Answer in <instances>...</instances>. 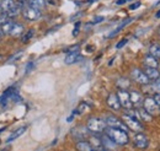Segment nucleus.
Returning <instances> with one entry per match:
<instances>
[{
  "mask_svg": "<svg viewBox=\"0 0 160 151\" xmlns=\"http://www.w3.org/2000/svg\"><path fill=\"white\" fill-rule=\"evenodd\" d=\"M105 133L106 135H108L117 145H127L128 141H129V138H128V134L127 132L122 130V129H118V128H106L105 129Z\"/></svg>",
  "mask_w": 160,
  "mask_h": 151,
  "instance_id": "1",
  "label": "nucleus"
},
{
  "mask_svg": "<svg viewBox=\"0 0 160 151\" xmlns=\"http://www.w3.org/2000/svg\"><path fill=\"white\" fill-rule=\"evenodd\" d=\"M103 20H105L103 16H96V17L94 19V21H92V23H99V22H102Z\"/></svg>",
  "mask_w": 160,
  "mask_h": 151,
  "instance_id": "34",
  "label": "nucleus"
},
{
  "mask_svg": "<svg viewBox=\"0 0 160 151\" xmlns=\"http://www.w3.org/2000/svg\"><path fill=\"white\" fill-rule=\"evenodd\" d=\"M35 68V63H32V61H30L27 65H26V71H25V74H28L32 69Z\"/></svg>",
  "mask_w": 160,
  "mask_h": 151,
  "instance_id": "32",
  "label": "nucleus"
},
{
  "mask_svg": "<svg viewBox=\"0 0 160 151\" xmlns=\"http://www.w3.org/2000/svg\"><path fill=\"white\" fill-rule=\"evenodd\" d=\"M122 120H123V123L127 125V128H129V129L133 130V132L142 133L144 130V128H143L142 123L139 122V119H137V118H134V117H131V115H128V114L123 113Z\"/></svg>",
  "mask_w": 160,
  "mask_h": 151,
  "instance_id": "3",
  "label": "nucleus"
},
{
  "mask_svg": "<svg viewBox=\"0 0 160 151\" xmlns=\"http://www.w3.org/2000/svg\"><path fill=\"white\" fill-rule=\"evenodd\" d=\"M126 2H127L126 0H117V1H116L117 5H123V4H126Z\"/></svg>",
  "mask_w": 160,
  "mask_h": 151,
  "instance_id": "38",
  "label": "nucleus"
},
{
  "mask_svg": "<svg viewBox=\"0 0 160 151\" xmlns=\"http://www.w3.org/2000/svg\"><path fill=\"white\" fill-rule=\"evenodd\" d=\"M2 12V9H1V1H0V14Z\"/></svg>",
  "mask_w": 160,
  "mask_h": 151,
  "instance_id": "41",
  "label": "nucleus"
},
{
  "mask_svg": "<svg viewBox=\"0 0 160 151\" xmlns=\"http://www.w3.org/2000/svg\"><path fill=\"white\" fill-rule=\"evenodd\" d=\"M144 74L148 76V79L150 81H157L160 77V73L157 68H150V66H145L144 69Z\"/></svg>",
  "mask_w": 160,
  "mask_h": 151,
  "instance_id": "13",
  "label": "nucleus"
},
{
  "mask_svg": "<svg viewBox=\"0 0 160 151\" xmlns=\"http://www.w3.org/2000/svg\"><path fill=\"white\" fill-rule=\"evenodd\" d=\"M2 130H4V128H2V129H0V133H1V132H2Z\"/></svg>",
  "mask_w": 160,
  "mask_h": 151,
  "instance_id": "44",
  "label": "nucleus"
},
{
  "mask_svg": "<svg viewBox=\"0 0 160 151\" xmlns=\"http://www.w3.org/2000/svg\"><path fill=\"white\" fill-rule=\"evenodd\" d=\"M26 129H27V127H26V125H25V127H20V128H18V129H16L15 132L12 133V134H11V135H10V136H9L8 139H6V143H11L12 140L18 139L19 136H21V135H22L23 133L26 132Z\"/></svg>",
  "mask_w": 160,
  "mask_h": 151,
  "instance_id": "21",
  "label": "nucleus"
},
{
  "mask_svg": "<svg viewBox=\"0 0 160 151\" xmlns=\"http://www.w3.org/2000/svg\"><path fill=\"white\" fill-rule=\"evenodd\" d=\"M117 97L120 100L121 107H123L124 110H131L133 108V105L131 102V98H129V92H127L126 90H118L117 91Z\"/></svg>",
  "mask_w": 160,
  "mask_h": 151,
  "instance_id": "5",
  "label": "nucleus"
},
{
  "mask_svg": "<svg viewBox=\"0 0 160 151\" xmlns=\"http://www.w3.org/2000/svg\"><path fill=\"white\" fill-rule=\"evenodd\" d=\"M129 98H131V102L133 106H139L140 103H143V96L138 91H131Z\"/></svg>",
  "mask_w": 160,
  "mask_h": 151,
  "instance_id": "15",
  "label": "nucleus"
},
{
  "mask_svg": "<svg viewBox=\"0 0 160 151\" xmlns=\"http://www.w3.org/2000/svg\"><path fill=\"white\" fill-rule=\"evenodd\" d=\"M107 106L112 110V111H120L121 110V103H120V100L117 97L116 94H110L108 97H107Z\"/></svg>",
  "mask_w": 160,
  "mask_h": 151,
  "instance_id": "11",
  "label": "nucleus"
},
{
  "mask_svg": "<svg viewBox=\"0 0 160 151\" xmlns=\"http://www.w3.org/2000/svg\"><path fill=\"white\" fill-rule=\"evenodd\" d=\"M9 21V17H8V15L5 14V12H1L0 14V26H2L5 22H8Z\"/></svg>",
  "mask_w": 160,
  "mask_h": 151,
  "instance_id": "29",
  "label": "nucleus"
},
{
  "mask_svg": "<svg viewBox=\"0 0 160 151\" xmlns=\"http://www.w3.org/2000/svg\"><path fill=\"white\" fill-rule=\"evenodd\" d=\"M86 128L88 130L94 134H101V133L105 132V129L107 128L106 125V122L101 118H96V117H92L88 120V124H86Z\"/></svg>",
  "mask_w": 160,
  "mask_h": 151,
  "instance_id": "2",
  "label": "nucleus"
},
{
  "mask_svg": "<svg viewBox=\"0 0 160 151\" xmlns=\"http://www.w3.org/2000/svg\"><path fill=\"white\" fill-rule=\"evenodd\" d=\"M81 59H82V57L79 54V51L78 52H72V53H68L67 54V57L64 59V63L68 64V65H70V64H74V63L79 61Z\"/></svg>",
  "mask_w": 160,
  "mask_h": 151,
  "instance_id": "14",
  "label": "nucleus"
},
{
  "mask_svg": "<svg viewBox=\"0 0 160 151\" xmlns=\"http://www.w3.org/2000/svg\"><path fill=\"white\" fill-rule=\"evenodd\" d=\"M47 1L46 0H28L27 1V5L30 7H33V9H37V10H41L46 6Z\"/></svg>",
  "mask_w": 160,
  "mask_h": 151,
  "instance_id": "20",
  "label": "nucleus"
},
{
  "mask_svg": "<svg viewBox=\"0 0 160 151\" xmlns=\"http://www.w3.org/2000/svg\"><path fill=\"white\" fill-rule=\"evenodd\" d=\"M101 140V144H102V146H103V149L106 151H113L116 150V146H117V144L108 136V135H102L100 138Z\"/></svg>",
  "mask_w": 160,
  "mask_h": 151,
  "instance_id": "10",
  "label": "nucleus"
},
{
  "mask_svg": "<svg viewBox=\"0 0 160 151\" xmlns=\"http://www.w3.org/2000/svg\"><path fill=\"white\" fill-rule=\"evenodd\" d=\"M159 73H160V71H159Z\"/></svg>",
  "mask_w": 160,
  "mask_h": 151,
  "instance_id": "47",
  "label": "nucleus"
},
{
  "mask_svg": "<svg viewBox=\"0 0 160 151\" xmlns=\"http://www.w3.org/2000/svg\"><path fill=\"white\" fill-rule=\"evenodd\" d=\"M33 35H35V30H33V28H30V30H28V31H27V32H26V33L22 36L21 42H22V43H27V42H28L31 38L33 37Z\"/></svg>",
  "mask_w": 160,
  "mask_h": 151,
  "instance_id": "26",
  "label": "nucleus"
},
{
  "mask_svg": "<svg viewBox=\"0 0 160 151\" xmlns=\"http://www.w3.org/2000/svg\"><path fill=\"white\" fill-rule=\"evenodd\" d=\"M131 76H132V79L136 82H138L140 85H148L150 82V80L148 79V76L145 75L144 71H142L140 69H133L131 71Z\"/></svg>",
  "mask_w": 160,
  "mask_h": 151,
  "instance_id": "7",
  "label": "nucleus"
},
{
  "mask_svg": "<svg viewBox=\"0 0 160 151\" xmlns=\"http://www.w3.org/2000/svg\"><path fill=\"white\" fill-rule=\"evenodd\" d=\"M158 32H159V35H160V26H159V30H158Z\"/></svg>",
  "mask_w": 160,
  "mask_h": 151,
  "instance_id": "43",
  "label": "nucleus"
},
{
  "mask_svg": "<svg viewBox=\"0 0 160 151\" xmlns=\"http://www.w3.org/2000/svg\"><path fill=\"white\" fill-rule=\"evenodd\" d=\"M126 1H131V0H126Z\"/></svg>",
  "mask_w": 160,
  "mask_h": 151,
  "instance_id": "46",
  "label": "nucleus"
},
{
  "mask_svg": "<svg viewBox=\"0 0 160 151\" xmlns=\"http://www.w3.org/2000/svg\"><path fill=\"white\" fill-rule=\"evenodd\" d=\"M137 111V119H142L144 122H150L152 120V114H149L144 108H138Z\"/></svg>",
  "mask_w": 160,
  "mask_h": 151,
  "instance_id": "19",
  "label": "nucleus"
},
{
  "mask_svg": "<svg viewBox=\"0 0 160 151\" xmlns=\"http://www.w3.org/2000/svg\"><path fill=\"white\" fill-rule=\"evenodd\" d=\"M149 54L155 57L157 59H160V46L159 44H152L149 47Z\"/></svg>",
  "mask_w": 160,
  "mask_h": 151,
  "instance_id": "24",
  "label": "nucleus"
},
{
  "mask_svg": "<svg viewBox=\"0 0 160 151\" xmlns=\"http://www.w3.org/2000/svg\"><path fill=\"white\" fill-rule=\"evenodd\" d=\"M155 17H157V19H159V17H160V10H159V11H158V12H157V15H155Z\"/></svg>",
  "mask_w": 160,
  "mask_h": 151,
  "instance_id": "40",
  "label": "nucleus"
},
{
  "mask_svg": "<svg viewBox=\"0 0 160 151\" xmlns=\"http://www.w3.org/2000/svg\"><path fill=\"white\" fill-rule=\"evenodd\" d=\"M19 12H20V7L16 5L15 7H12L11 10H9V11H8V12H5V14L8 15V17H9V19H11V17L18 16V15H19Z\"/></svg>",
  "mask_w": 160,
  "mask_h": 151,
  "instance_id": "27",
  "label": "nucleus"
},
{
  "mask_svg": "<svg viewBox=\"0 0 160 151\" xmlns=\"http://www.w3.org/2000/svg\"><path fill=\"white\" fill-rule=\"evenodd\" d=\"M77 149L78 151H96L89 141L86 140H81V141H78L77 143Z\"/></svg>",
  "mask_w": 160,
  "mask_h": 151,
  "instance_id": "17",
  "label": "nucleus"
},
{
  "mask_svg": "<svg viewBox=\"0 0 160 151\" xmlns=\"http://www.w3.org/2000/svg\"><path fill=\"white\" fill-rule=\"evenodd\" d=\"M41 16H42L41 10L30 7V6H27L23 10V17L26 20H28V21H37V20L41 19Z\"/></svg>",
  "mask_w": 160,
  "mask_h": 151,
  "instance_id": "8",
  "label": "nucleus"
},
{
  "mask_svg": "<svg viewBox=\"0 0 160 151\" xmlns=\"http://www.w3.org/2000/svg\"><path fill=\"white\" fill-rule=\"evenodd\" d=\"M23 31H25V28H23V26H22L21 23H14L12 30H11V32H10V36L18 38L23 33Z\"/></svg>",
  "mask_w": 160,
  "mask_h": 151,
  "instance_id": "18",
  "label": "nucleus"
},
{
  "mask_svg": "<svg viewBox=\"0 0 160 151\" xmlns=\"http://www.w3.org/2000/svg\"><path fill=\"white\" fill-rule=\"evenodd\" d=\"M14 21H11V20H9L8 22H5L2 26H0V32H1V35H10V32H11V30H12V26H14Z\"/></svg>",
  "mask_w": 160,
  "mask_h": 151,
  "instance_id": "22",
  "label": "nucleus"
},
{
  "mask_svg": "<svg viewBox=\"0 0 160 151\" xmlns=\"http://www.w3.org/2000/svg\"><path fill=\"white\" fill-rule=\"evenodd\" d=\"M16 6V2L14 0H1V9L2 12H8L9 10H11L12 7Z\"/></svg>",
  "mask_w": 160,
  "mask_h": 151,
  "instance_id": "23",
  "label": "nucleus"
},
{
  "mask_svg": "<svg viewBox=\"0 0 160 151\" xmlns=\"http://www.w3.org/2000/svg\"><path fill=\"white\" fill-rule=\"evenodd\" d=\"M21 56H22V52H18V53H16V54H15V56H12V57H10L9 58V61H11V60H16V58H19V57H21Z\"/></svg>",
  "mask_w": 160,
  "mask_h": 151,
  "instance_id": "33",
  "label": "nucleus"
},
{
  "mask_svg": "<svg viewBox=\"0 0 160 151\" xmlns=\"http://www.w3.org/2000/svg\"><path fill=\"white\" fill-rule=\"evenodd\" d=\"M134 145L137 148L142 149V150L147 149L148 145H149V140H148L147 135H144L143 133H137L136 136H134Z\"/></svg>",
  "mask_w": 160,
  "mask_h": 151,
  "instance_id": "9",
  "label": "nucleus"
},
{
  "mask_svg": "<svg viewBox=\"0 0 160 151\" xmlns=\"http://www.w3.org/2000/svg\"><path fill=\"white\" fill-rule=\"evenodd\" d=\"M127 42H128V39H127V38H123L122 41H120V42L116 44V49H121L122 47H124V46L127 44Z\"/></svg>",
  "mask_w": 160,
  "mask_h": 151,
  "instance_id": "30",
  "label": "nucleus"
},
{
  "mask_svg": "<svg viewBox=\"0 0 160 151\" xmlns=\"http://www.w3.org/2000/svg\"><path fill=\"white\" fill-rule=\"evenodd\" d=\"M153 98H154V101H155V102L160 106V94L155 92V95H154V97H153Z\"/></svg>",
  "mask_w": 160,
  "mask_h": 151,
  "instance_id": "36",
  "label": "nucleus"
},
{
  "mask_svg": "<svg viewBox=\"0 0 160 151\" xmlns=\"http://www.w3.org/2000/svg\"><path fill=\"white\" fill-rule=\"evenodd\" d=\"M131 21H132V19H127V20H126V21H123V22L121 23L120 26H118V27H117V28H116L115 31H112V32H111V33L108 35V37H113V36H116V35H117V33L120 32L121 30H122V28H123V27H124L126 25H128V23H129Z\"/></svg>",
  "mask_w": 160,
  "mask_h": 151,
  "instance_id": "25",
  "label": "nucleus"
},
{
  "mask_svg": "<svg viewBox=\"0 0 160 151\" xmlns=\"http://www.w3.org/2000/svg\"><path fill=\"white\" fill-rule=\"evenodd\" d=\"M117 86L120 87L121 90H124V89H127L129 86V81L127 79H124V77H121L120 80L117 81Z\"/></svg>",
  "mask_w": 160,
  "mask_h": 151,
  "instance_id": "28",
  "label": "nucleus"
},
{
  "mask_svg": "<svg viewBox=\"0 0 160 151\" xmlns=\"http://www.w3.org/2000/svg\"><path fill=\"white\" fill-rule=\"evenodd\" d=\"M1 37H2V35H1V32H0V42H1Z\"/></svg>",
  "mask_w": 160,
  "mask_h": 151,
  "instance_id": "42",
  "label": "nucleus"
},
{
  "mask_svg": "<svg viewBox=\"0 0 160 151\" xmlns=\"http://www.w3.org/2000/svg\"><path fill=\"white\" fill-rule=\"evenodd\" d=\"M79 26H80V22H78V23L75 25V28H74V31H73V36H77V33L79 32Z\"/></svg>",
  "mask_w": 160,
  "mask_h": 151,
  "instance_id": "37",
  "label": "nucleus"
},
{
  "mask_svg": "<svg viewBox=\"0 0 160 151\" xmlns=\"http://www.w3.org/2000/svg\"><path fill=\"white\" fill-rule=\"evenodd\" d=\"M106 125L107 127H111V128H118V129H122L124 132H127V125L123 123V120H121L120 118L115 117V115H108L106 119Z\"/></svg>",
  "mask_w": 160,
  "mask_h": 151,
  "instance_id": "6",
  "label": "nucleus"
},
{
  "mask_svg": "<svg viewBox=\"0 0 160 151\" xmlns=\"http://www.w3.org/2000/svg\"><path fill=\"white\" fill-rule=\"evenodd\" d=\"M140 6V2L138 1V2H134V4H132L131 6H129V10H136V9H138Z\"/></svg>",
  "mask_w": 160,
  "mask_h": 151,
  "instance_id": "35",
  "label": "nucleus"
},
{
  "mask_svg": "<svg viewBox=\"0 0 160 151\" xmlns=\"http://www.w3.org/2000/svg\"><path fill=\"white\" fill-rule=\"evenodd\" d=\"M158 81H159V82H160V77H159V79H158Z\"/></svg>",
  "mask_w": 160,
  "mask_h": 151,
  "instance_id": "45",
  "label": "nucleus"
},
{
  "mask_svg": "<svg viewBox=\"0 0 160 151\" xmlns=\"http://www.w3.org/2000/svg\"><path fill=\"white\" fill-rule=\"evenodd\" d=\"M72 134H73V136H74L75 139H80V141H81V140H84L85 138H88L89 130H88V128H84V127H75V128L72 130Z\"/></svg>",
  "mask_w": 160,
  "mask_h": 151,
  "instance_id": "12",
  "label": "nucleus"
},
{
  "mask_svg": "<svg viewBox=\"0 0 160 151\" xmlns=\"http://www.w3.org/2000/svg\"><path fill=\"white\" fill-rule=\"evenodd\" d=\"M143 108L149 114H158L160 112V106L154 101L153 97H147L143 100Z\"/></svg>",
  "mask_w": 160,
  "mask_h": 151,
  "instance_id": "4",
  "label": "nucleus"
},
{
  "mask_svg": "<svg viewBox=\"0 0 160 151\" xmlns=\"http://www.w3.org/2000/svg\"><path fill=\"white\" fill-rule=\"evenodd\" d=\"M78 51H79V46H78V44H75V46H73V47H70V48H67V49H64V52H67V53L78 52Z\"/></svg>",
  "mask_w": 160,
  "mask_h": 151,
  "instance_id": "31",
  "label": "nucleus"
},
{
  "mask_svg": "<svg viewBox=\"0 0 160 151\" xmlns=\"http://www.w3.org/2000/svg\"><path fill=\"white\" fill-rule=\"evenodd\" d=\"M0 151H10V146H5V148H1Z\"/></svg>",
  "mask_w": 160,
  "mask_h": 151,
  "instance_id": "39",
  "label": "nucleus"
},
{
  "mask_svg": "<svg viewBox=\"0 0 160 151\" xmlns=\"http://www.w3.org/2000/svg\"><path fill=\"white\" fill-rule=\"evenodd\" d=\"M143 63H144L145 66H150V68H158V65H159L158 59L155 57H153V56H150V54H148V56L144 57Z\"/></svg>",
  "mask_w": 160,
  "mask_h": 151,
  "instance_id": "16",
  "label": "nucleus"
}]
</instances>
